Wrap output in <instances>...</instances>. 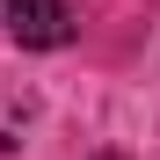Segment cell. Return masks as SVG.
Masks as SVG:
<instances>
[{"label":"cell","mask_w":160,"mask_h":160,"mask_svg":"<svg viewBox=\"0 0 160 160\" xmlns=\"http://www.w3.org/2000/svg\"><path fill=\"white\" fill-rule=\"evenodd\" d=\"M8 29L29 51H58L73 37V15H66V0H8Z\"/></svg>","instance_id":"1"}]
</instances>
